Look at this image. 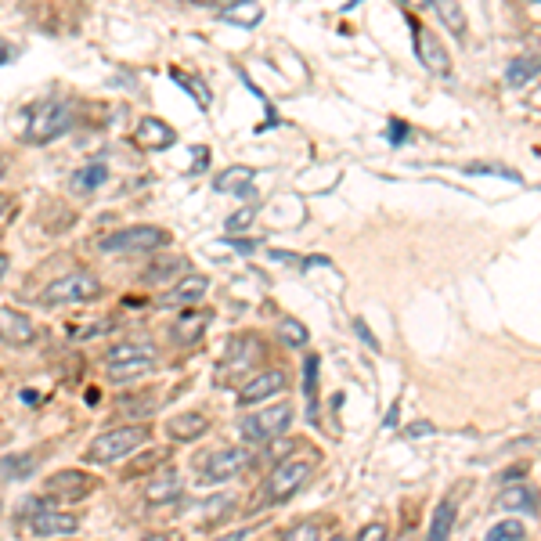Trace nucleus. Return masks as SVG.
<instances>
[{
    "label": "nucleus",
    "instance_id": "1",
    "mask_svg": "<svg viewBox=\"0 0 541 541\" xmlns=\"http://www.w3.org/2000/svg\"><path fill=\"white\" fill-rule=\"evenodd\" d=\"M69 127H73V105H65V101H37L26 112L22 141L26 145H47V141L62 138Z\"/></svg>",
    "mask_w": 541,
    "mask_h": 541
},
{
    "label": "nucleus",
    "instance_id": "2",
    "mask_svg": "<svg viewBox=\"0 0 541 541\" xmlns=\"http://www.w3.org/2000/svg\"><path fill=\"white\" fill-rule=\"evenodd\" d=\"M156 368V347L145 340H123L105 354V372L109 379H134V376H145Z\"/></svg>",
    "mask_w": 541,
    "mask_h": 541
},
{
    "label": "nucleus",
    "instance_id": "3",
    "mask_svg": "<svg viewBox=\"0 0 541 541\" xmlns=\"http://www.w3.org/2000/svg\"><path fill=\"white\" fill-rule=\"evenodd\" d=\"M145 441H148V426H120V430H109V433H101V437H94L91 448L83 451V455H87V462H94V466H109V462L116 459H127L130 451H138Z\"/></svg>",
    "mask_w": 541,
    "mask_h": 541
},
{
    "label": "nucleus",
    "instance_id": "4",
    "mask_svg": "<svg viewBox=\"0 0 541 541\" xmlns=\"http://www.w3.org/2000/svg\"><path fill=\"white\" fill-rule=\"evenodd\" d=\"M264 361V343L257 340V336H235V340L228 343V350H224L221 365H217V386H231L239 383L246 372H253V368Z\"/></svg>",
    "mask_w": 541,
    "mask_h": 541
},
{
    "label": "nucleus",
    "instance_id": "5",
    "mask_svg": "<svg viewBox=\"0 0 541 541\" xmlns=\"http://www.w3.org/2000/svg\"><path fill=\"white\" fill-rule=\"evenodd\" d=\"M101 296V282L91 275V271H73V275L58 278L40 293V303L44 307H65V303H87Z\"/></svg>",
    "mask_w": 541,
    "mask_h": 541
},
{
    "label": "nucleus",
    "instance_id": "6",
    "mask_svg": "<svg viewBox=\"0 0 541 541\" xmlns=\"http://www.w3.org/2000/svg\"><path fill=\"white\" fill-rule=\"evenodd\" d=\"M289 422H293V404H271L257 415H242L239 433L249 444H271L278 433L289 430Z\"/></svg>",
    "mask_w": 541,
    "mask_h": 541
},
{
    "label": "nucleus",
    "instance_id": "7",
    "mask_svg": "<svg viewBox=\"0 0 541 541\" xmlns=\"http://www.w3.org/2000/svg\"><path fill=\"white\" fill-rule=\"evenodd\" d=\"M163 246H170V235L163 228H123L109 239H101L105 253H152Z\"/></svg>",
    "mask_w": 541,
    "mask_h": 541
},
{
    "label": "nucleus",
    "instance_id": "8",
    "mask_svg": "<svg viewBox=\"0 0 541 541\" xmlns=\"http://www.w3.org/2000/svg\"><path fill=\"white\" fill-rule=\"evenodd\" d=\"M311 480V462H282V466L267 477L264 498L267 502H289L293 495H300V487Z\"/></svg>",
    "mask_w": 541,
    "mask_h": 541
},
{
    "label": "nucleus",
    "instance_id": "9",
    "mask_svg": "<svg viewBox=\"0 0 541 541\" xmlns=\"http://www.w3.org/2000/svg\"><path fill=\"white\" fill-rule=\"evenodd\" d=\"M246 466H249V451L217 448L210 459L202 462V484H224V480H235Z\"/></svg>",
    "mask_w": 541,
    "mask_h": 541
},
{
    "label": "nucleus",
    "instance_id": "10",
    "mask_svg": "<svg viewBox=\"0 0 541 541\" xmlns=\"http://www.w3.org/2000/svg\"><path fill=\"white\" fill-rule=\"evenodd\" d=\"M412 40H415V55H419V62L426 65L433 76L448 80V76H451V58H448V51H444L441 40L433 37L430 29H422L415 19H412Z\"/></svg>",
    "mask_w": 541,
    "mask_h": 541
},
{
    "label": "nucleus",
    "instance_id": "11",
    "mask_svg": "<svg viewBox=\"0 0 541 541\" xmlns=\"http://www.w3.org/2000/svg\"><path fill=\"white\" fill-rule=\"evenodd\" d=\"M76 531H80V520H76V516L47 509V505H40L37 513L29 516V534H33V538H58V534H76Z\"/></svg>",
    "mask_w": 541,
    "mask_h": 541
},
{
    "label": "nucleus",
    "instance_id": "12",
    "mask_svg": "<svg viewBox=\"0 0 541 541\" xmlns=\"http://www.w3.org/2000/svg\"><path fill=\"white\" fill-rule=\"evenodd\" d=\"M47 498H58V502H80L87 491H91V477L80 473V469H65V473H55L47 480Z\"/></svg>",
    "mask_w": 541,
    "mask_h": 541
},
{
    "label": "nucleus",
    "instance_id": "13",
    "mask_svg": "<svg viewBox=\"0 0 541 541\" xmlns=\"http://www.w3.org/2000/svg\"><path fill=\"white\" fill-rule=\"evenodd\" d=\"M285 390V372H278V368H267V372H260V376H253L246 386L239 390V404L246 408V404H260L267 401V397H275Z\"/></svg>",
    "mask_w": 541,
    "mask_h": 541
},
{
    "label": "nucleus",
    "instance_id": "14",
    "mask_svg": "<svg viewBox=\"0 0 541 541\" xmlns=\"http://www.w3.org/2000/svg\"><path fill=\"white\" fill-rule=\"evenodd\" d=\"M253 177H257L253 166H231V170L213 177V192L235 195V199H249V195H253Z\"/></svg>",
    "mask_w": 541,
    "mask_h": 541
},
{
    "label": "nucleus",
    "instance_id": "15",
    "mask_svg": "<svg viewBox=\"0 0 541 541\" xmlns=\"http://www.w3.org/2000/svg\"><path fill=\"white\" fill-rule=\"evenodd\" d=\"M177 141L174 127L163 120H156V116H148V120L138 123V145L148 148V152H163V148H170Z\"/></svg>",
    "mask_w": 541,
    "mask_h": 541
},
{
    "label": "nucleus",
    "instance_id": "16",
    "mask_svg": "<svg viewBox=\"0 0 541 541\" xmlns=\"http://www.w3.org/2000/svg\"><path fill=\"white\" fill-rule=\"evenodd\" d=\"M206 289H210V278H202V275H188L181 278V282L170 289V293L159 296V303L163 307H181V303H199L202 296H206Z\"/></svg>",
    "mask_w": 541,
    "mask_h": 541
},
{
    "label": "nucleus",
    "instance_id": "17",
    "mask_svg": "<svg viewBox=\"0 0 541 541\" xmlns=\"http://www.w3.org/2000/svg\"><path fill=\"white\" fill-rule=\"evenodd\" d=\"M181 498V477H177V469H163L156 480H148L145 487V502L148 505H170Z\"/></svg>",
    "mask_w": 541,
    "mask_h": 541
},
{
    "label": "nucleus",
    "instance_id": "18",
    "mask_svg": "<svg viewBox=\"0 0 541 541\" xmlns=\"http://www.w3.org/2000/svg\"><path fill=\"white\" fill-rule=\"evenodd\" d=\"M105 181H109V166H105V163H87V166H80L73 177H69V188H73L76 195H91V192H98Z\"/></svg>",
    "mask_w": 541,
    "mask_h": 541
},
{
    "label": "nucleus",
    "instance_id": "19",
    "mask_svg": "<svg viewBox=\"0 0 541 541\" xmlns=\"http://www.w3.org/2000/svg\"><path fill=\"white\" fill-rule=\"evenodd\" d=\"M0 340H8V343H29V340H33V325H29V318H22L19 311L0 307Z\"/></svg>",
    "mask_w": 541,
    "mask_h": 541
},
{
    "label": "nucleus",
    "instance_id": "20",
    "mask_svg": "<svg viewBox=\"0 0 541 541\" xmlns=\"http://www.w3.org/2000/svg\"><path fill=\"white\" fill-rule=\"evenodd\" d=\"M433 8H437V15H441V22L448 26L451 37H455V40H466L469 22H466V11H462L459 0H433Z\"/></svg>",
    "mask_w": 541,
    "mask_h": 541
},
{
    "label": "nucleus",
    "instance_id": "21",
    "mask_svg": "<svg viewBox=\"0 0 541 541\" xmlns=\"http://www.w3.org/2000/svg\"><path fill=\"white\" fill-rule=\"evenodd\" d=\"M206 430H210V422H206V415H199V412H188L166 426V433H170L174 441H199Z\"/></svg>",
    "mask_w": 541,
    "mask_h": 541
},
{
    "label": "nucleus",
    "instance_id": "22",
    "mask_svg": "<svg viewBox=\"0 0 541 541\" xmlns=\"http://www.w3.org/2000/svg\"><path fill=\"white\" fill-rule=\"evenodd\" d=\"M538 73H541V55H520L505 69V83L509 87H527Z\"/></svg>",
    "mask_w": 541,
    "mask_h": 541
},
{
    "label": "nucleus",
    "instance_id": "23",
    "mask_svg": "<svg viewBox=\"0 0 541 541\" xmlns=\"http://www.w3.org/2000/svg\"><path fill=\"white\" fill-rule=\"evenodd\" d=\"M37 455H29V451H19V455H4L0 459V473L4 480H29V473L37 469Z\"/></svg>",
    "mask_w": 541,
    "mask_h": 541
},
{
    "label": "nucleus",
    "instance_id": "24",
    "mask_svg": "<svg viewBox=\"0 0 541 541\" xmlns=\"http://www.w3.org/2000/svg\"><path fill=\"white\" fill-rule=\"evenodd\" d=\"M498 509H523V513H538V495L531 487H509L498 495Z\"/></svg>",
    "mask_w": 541,
    "mask_h": 541
},
{
    "label": "nucleus",
    "instance_id": "25",
    "mask_svg": "<svg viewBox=\"0 0 541 541\" xmlns=\"http://www.w3.org/2000/svg\"><path fill=\"white\" fill-rule=\"evenodd\" d=\"M210 325V311H188L181 321H177V329H174V336L181 343H195L202 336V329Z\"/></svg>",
    "mask_w": 541,
    "mask_h": 541
},
{
    "label": "nucleus",
    "instance_id": "26",
    "mask_svg": "<svg viewBox=\"0 0 541 541\" xmlns=\"http://www.w3.org/2000/svg\"><path fill=\"white\" fill-rule=\"evenodd\" d=\"M451 527H455V498H444V502L437 505L433 520H430V538H433V541L448 538Z\"/></svg>",
    "mask_w": 541,
    "mask_h": 541
},
{
    "label": "nucleus",
    "instance_id": "27",
    "mask_svg": "<svg viewBox=\"0 0 541 541\" xmlns=\"http://www.w3.org/2000/svg\"><path fill=\"white\" fill-rule=\"evenodd\" d=\"M170 80L177 83V87H184V91L192 94L195 101H199V109L206 112L210 109V101H213V94H210V87L206 83H199V80H192L188 73H181V69H170Z\"/></svg>",
    "mask_w": 541,
    "mask_h": 541
},
{
    "label": "nucleus",
    "instance_id": "28",
    "mask_svg": "<svg viewBox=\"0 0 541 541\" xmlns=\"http://www.w3.org/2000/svg\"><path fill=\"white\" fill-rule=\"evenodd\" d=\"M249 0H242V4H231V8H224V22H231V26H257L260 19H264V11L260 8H246Z\"/></svg>",
    "mask_w": 541,
    "mask_h": 541
},
{
    "label": "nucleus",
    "instance_id": "29",
    "mask_svg": "<svg viewBox=\"0 0 541 541\" xmlns=\"http://www.w3.org/2000/svg\"><path fill=\"white\" fill-rule=\"evenodd\" d=\"M184 267H188L184 257H163L145 271V282H166V278H174L177 271H184Z\"/></svg>",
    "mask_w": 541,
    "mask_h": 541
},
{
    "label": "nucleus",
    "instance_id": "30",
    "mask_svg": "<svg viewBox=\"0 0 541 541\" xmlns=\"http://www.w3.org/2000/svg\"><path fill=\"white\" fill-rule=\"evenodd\" d=\"M318 358H307L303 361V394H307V401H311V419H318V404H314V397H318Z\"/></svg>",
    "mask_w": 541,
    "mask_h": 541
},
{
    "label": "nucleus",
    "instance_id": "31",
    "mask_svg": "<svg viewBox=\"0 0 541 541\" xmlns=\"http://www.w3.org/2000/svg\"><path fill=\"white\" fill-rule=\"evenodd\" d=\"M523 523L520 520H502V523H495L491 531H487V538L491 541H520L523 538Z\"/></svg>",
    "mask_w": 541,
    "mask_h": 541
},
{
    "label": "nucleus",
    "instance_id": "32",
    "mask_svg": "<svg viewBox=\"0 0 541 541\" xmlns=\"http://www.w3.org/2000/svg\"><path fill=\"white\" fill-rule=\"evenodd\" d=\"M278 332H282V340L289 343V347H307V329H303L296 318H285L282 325H278Z\"/></svg>",
    "mask_w": 541,
    "mask_h": 541
},
{
    "label": "nucleus",
    "instance_id": "33",
    "mask_svg": "<svg viewBox=\"0 0 541 541\" xmlns=\"http://www.w3.org/2000/svg\"><path fill=\"white\" fill-rule=\"evenodd\" d=\"M466 174H473V177H502V181H513V184L523 181L516 170H505V166H466Z\"/></svg>",
    "mask_w": 541,
    "mask_h": 541
},
{
    "label": "nucleus",
    "instance_id": "34",
    "mask_svg": "<svg viewBox=\"0 0 541 541\" xmlns=\"http://www.w3.org/2000/svg\"><path fill=\"white\" fill-rule=\"evenodd\" d=\"M156 397H134V401H127L123 397L120 401V412H134V415H145V412H156Z\"/></svg>",
    "mask_w": 541,
    "mask_h": 541
},
{
    "label": "nucleus",
    "instance_id": "35",
    "mask_svg": "<svg viewBox=\"0 0 541 541\" xmlns=\"http://www.w3.org/2000/svg\"><path fill=\"white\" fill-rule=\"evenodd\" d=\"M166 455H170L166 448H156L152 455H141V459L134 462V466H130V473H148V469H156L159 462H166Z\"/></svg>",
    "mask_w": 541,
    "mask_h": 541
},
{
    "label": "nucleus",
    "instance_id": "36",
    "mask_svg": "<svg viewBox=\"0 0 541 541\" xmlns=\"http://www.w3.org/2000/svg\"><path fill=\"white\" fill-rule=\"evenodd\" d=\"M253 217H257V210H253V206H246V210H239L235 217H228V235H239V231H246L249 224H253Z\"/></svg>",
    "mask_w": 541,
    "mask_h": 541
},
{
    "label": "nucleus",
    "instance_id": "37",
    "mask_svg": "<svg viewBox=\"0 0 541 541\" xmlns=\"http://www.w3.org/2000/svg\"><path fill=\"white\" fill-rule=\"evenodd\" d=\"M228 509H235V498H231V495L213 498V502H206V520H221Z\"/></svg>",
    "mask_w": 541,
    "mask_h": 541
},
{
    "label": "nucleus",
    "instance_id": "38",
    "mask_svg": "<svg viewBox=\"0 0 541 541\" xmlns=\"http://www.w3.org/2000/svg\"><path fill=\"white\" fill-rule=\"evenodd\" d=\"M285 538H318V523H300V527H289Z\"/></svg>",
    "mask_w": 541,
    "mask_h": 541
},
{
    "label": "nucleus",
    "instance_id": "39",
    "mask_svg": "<svg viewBox=\"0 0 541 541\" xmlns=\"http://www.w3.org/2000/svg\"><path fill=\"white\" fill-rule=\"evenodd\" d=\"M354 332H358L361 336V343H365V347H372V350H379V340L376 336H372V332H368V325L361 318H354Z\"/></svg>",
    "mask_w": 541,
    "mask_h": 541
},
{
    "label": "nucleus",
    "instance_id": "40",
    "mask_svg": "<svg viewBox=\"0 0 541 541\" xmlns=\"http://www.w3.org/2000/svg\"><path fill=\"white\" fill-rule=\"evenodd\" d=\"M401 141H408V123L390 120V145H401Z\"/></svg>",
    "mask_w": 541,
    "mask_h": 541
},
{
    "label": "nucleus",
    "instance_id": "41",
    "mask_svg": "<svg viewBox=\"0 0 541 541\" xmlns=\"http://www.w3.org/2000/svg\"><path fill=\"white\" fill-rule=\"evenodd\" d=\"M358 538H365V541H379V538H386V527H383V523H368V527L358 534Z\"/></svg>",
    "mask_w": 541,
    "mask_h": 541
},
{
    "label": "nucleus",
    "instance_id": "42",
    "mask_svg": "<svg viewBox=\"0 0 541 541\" xmlns=\"http://www.w3.org/2000/svg\"><path fill=\"white\" fill-rule=\"evenodd\" d=\"M235 253H257V242H249V239H231L228 242Z\"/></svg>",
    "mask_w": 541,
    "mask_h": 541
},
{
    "label": "nucleus",
    "instance_id": "43",
    "mask_svg": "<svg viewBox=\"0 0 541 541\" xmlns=\"http://www.w3.org/2000/svg\"><path fill=\"white\" fill-rule=\"evenodd\" d=\"M433 433V422H415V426H408V437H430Z\"/></svg>",
    "mask_w": 541,
    "mask_h": 541
},
{
    "label": "nucleus",
    "instance_id": "44",
    "mask_svg": "<svg viewBox=\"0 0 541 541\" xmlns=\"http://www.w3.org/2000/svg\"><path fill=\"white\" fill-rule=\"evenodd\" d=\"M206 159H210V148H195V174H199V170H206Z\"/></svg>",
    "mask_w": 541,
    "mask_h": 541
},
{
    "label": "nucleus",
    "instance_id": "45",
    "mask_svg": "<svg viewBox=\"0 0 541 541\" xmlns=\"http://www.w3.org/2000/svg\"><path fill=\"white\" fill-rule=\"evenodd\" d=\"M195 4H210V8H231V4H242V0H195Z\"/></svg>",
    "mask_w": 541,
    "mask_h": 541
},
{
    "label": "nucleus",
    "instance_id": "46",
    "mask_svg": "<svg viewBox=\"0 0 541 541\" xmlns=\"http://www.w3.org/2000/svg\"><path fill=\"white\" fill-rule=\"evenodd\" d=\"M397 415H401V408H397V404H394V408H390V412H386V422H383L386 430H394V426H397Z\"/></svg>",
    "mask_w": 541,
    "mask_h": 541
},
{
    "label": "nucleus",
    "instance_id": "47",
    "mask_svg": "<svg viewBox=\"0 0 541 541\" xmlns=\"http://www.w3.org/2000/svg\"><path fill=\"white\" fill-rule=\"evenodd\" d=\"M404 8H412V11H419V8H430L433 0H401Z\"/></svg>",
    "mask_w": 541,
    "mask_h": 541
},
{
    "label": "nucleus",
    "instance_id": "48",
    "mask_svg": "<svg viewBox=\"0 0 541 541\" xmlns=\"http://www.w3.org/2000/svg\"><path fill=\"white\" fill-rule=\"evenodd\" d=\"M4 275H8V257L0 253V282H4Z\"/></svg>",
    "mask_w": 541,
    "mask_h": 541
},
{
    "label": "nucleus",
    "instance_id": "49",
    "mask_svg": "<svg viewBox=\"0 0 541 541\" xmlns=\"http://www.w3.org/2000/svg\"><path fill=\"white\" fill-rule=\"evenodd\" d=\"M4 210H8V195L0 192V217H4Z\"/></svg>",
    "mask_w": 541,
    "mask_h": 541
}]
</instances>
